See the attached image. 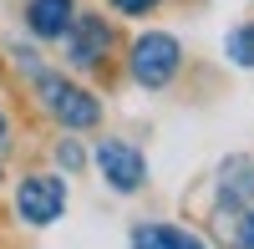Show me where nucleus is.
<instances>
[{
    "instance_id": "14",
    "label": "nucleus",
    "mask_w": 254,
    "mask_h": 249,
    "mask_svg": "<svg viewBox=\"0 0 254 249\" xmlns=\"http://www.w3.org/2000/svg\"><path fill=\"white\" fill-rule=\"evenodd\" d=\"M5 137H10V132H5V112H0V142H5Z\"/></svg>"
},
{
    "instance_id": "5",
    "label": "nucleus",
    "mask_w": 254,
    "mask_h": 249,
    "mask_svg": "<svg viewBox=\"0 0 254 249\" xmlns=\"http://www.w3.org/2000/svg\"><path fill=\"white\" fill-rule=\"evenodd\" d=\"M66 56H71V66H102L112 51V31H107V20H97V15H81L71 20V31H66Z\"/></svg>"
},
{
    "instance_id": "8",
    "label": "nucleus",
    "mask_w": 254,
    "mask_h": 249,
    "mask_svg": "<svg viewBox=\"0 0 254 249\" xmlns=\"http://www.w3.org/2000/svg\"><path fill=\"white\" fill-rule=\"evenodd\" d=\"M224 51H229V61H234V66H254V20H249V26H234V31H229Z\"/></svg>"
},
{
    "instance_id": "9",
    "label": "nucleus",
    "mask_w": 254,
    "mask_h": 249,
    "mask_svg": "<svg viewBox=\"0 0 254 249\" xmlns=\"http://www.w3.org/2000/svg\"><path fill=\"white\" fill-rule=\"evenodd\" d=\"M132 249H173V229H168V224H137Z\"/></svg>"
},
{
    "instance_id": "1",
    "label": "nucleus",
    "mask_w": 254,
    "mask_h": 249,
    "mask_svg": "<svg viewBox=\"0 0 254 249\" xmlns=\"http://www.w3.org/2000/svg\"><path fill=\"white\" fill-rule=\"evenodd\" d=\"M178 61H183V46H178V36H168V31H142V36L132 41L127 71H132V81H137V87L158 92V87H168V81H173Z\"/></svg>"
},
{
    "instance_id": "10",
    "label": "nucleus",
    "mask_w": 254,
    "mask_h": 249,
    "mask_svg": "<svg viewBox=\"0 0 254 249\" xmlns=\"http://www.w3.org/2000/svg\"><path fill=\"white\" fill-rule=\"evenodd\" d=\"M158 5H163V0H112V10H122V15H147Z\"/></svg>"
},
{
    "instance_id": "4",
    "label": "nucleus",
    "mask_w": 254,
    "mask_h": 249,
    "mask_svg": "<svg viewBox=\"0 0 254 249\" xmlns=\"http://www.w3.org/2000/svg\"><path fill=\"white\" fill-rule=\"evenodd\" d=\"M97 173L107 178L117 193H137L142 183H147V163H142V153L132 148V142L107 137V142L97 148Z\"/></svg>"
},
{
    "instance_id": "6",
    "label": "nucleus",
    "mask_w": 254,
    "mask_h": 249,
    "mask_svg": "<svg viewBox=\"0 0 254 249\" xmlns=\"http://www.w3.org/2000/svg\"><path fill=\"white\" fill-rule=\"evenodd\" d=\"M219 209L224 214L254 209V163L249 158H229L219 168Z\"/></svg>"
},
{
    "instance_id": "13",
    "label": "nucleus",
    "mask_w": 254,
    "mask_h": 249,
    "mask_svg": "<svg viewBox=\"0 0 254 249\" xmlns=\"http://www.w3.org/2000/svg\"><path fill=\"white\" fill-rule=\"evenodd\" d=\"M61 168H81V148L76 142H61Z\"/></svg>"
},
{
    "instance_id": "11",
    "label": "nucleus",
    "mask_w": 254,
    "mask_h": 249,
    "mask_svg": "<svg viewBox=\"0 0 254 249\" xmlns=\"http://www.w3.org/2000/svg\"><path fill=\"white\" fill-rule=\"evenodd\" d=\"M239 249H254V209H244L239 219Z\"/></svg>"
},
{
    "instance_id": "3",
    "label": "nucleus",
    "mask_w": 254,
    "mask_h": 249,
    "mask_svg": "<svg viewBox=\"0 0 254 249\" xmlns=\"http://www.w3.org/2000/svg\"><path fill=\"white\" fill-rule=\"evenodd\" d=\"M15 214L26 224H56L66 214V183L56 173H31L15 183Z\"/></svg>"
},
{
    "instance_id": "7",
    "label": "nucleus",
    "mask_w": 254,
    "mask_h": 249,
    "mask_svg": "<svg viewBox=\"0 0 254 249\" xmlns=\"http://www.w3.org/2000/svg\"><path fill=\"white\" fill-rule=\"evenodd\" d=\"M76 20V5L71 0H26V26L36 41H61Z\"/></svg>"
},
{
    "instance_id": "2",
    "label": "nucleus",
    "mask_w": 254,
    "mask_h": 249,
    "mask_svg": "<svg viewBox=\"0 0 254 249\" xmlns=\"http://www.w3.org/2000/svg\"><path fill=\"white\" fill-rule=\"evenodd\" d=\"M36 81H41V97H46V107H51V117L61 122V127L87 132V127L102 122V102L87 87H76V81H66V76H51V71H36Z\"/></svg>"
},
{
    "instance_id": "12",
    "label": "nucleus",
    "mask_w": 254,
    "mask_h": 249,
    "mask_svg": "<svg viewBox=\"0 0 254 249\" xmlns=\"http://www.w3.org/2000/svg\"><path fill=\"white\" fill-rule=\"evenodd\" d=\"M173 249H208L198 234H188V229H173Z\"/></svg>"
}]
</instances>
